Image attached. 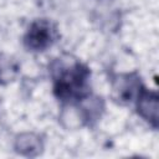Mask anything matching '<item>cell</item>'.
<instances>
[{
    "label": "cell",
    "instance_id": "cell-1",
    "mask_svg": "<svg viewBox=\"0 0 159 159\" xmlns=\"http://www.w3.org/2000/svg\"><path fill=\"white\" fill-rule=\"evenodd\" d=\"M52 82V93L61 104L78 101L89 93L91 68L78 57L63 53L53 58L48 65Z\"/></svg>",
    "mask_w": 159,
    "mask_h": 159
},
{
    "label": "cell",
    "instance_id": "cell-2",
    "mask_svg": "<svg viewBox=\"0 0 159 159\" xmlns=\"http://www.w3.org/2000/svg\"><path fill=\"white\" fill-rule=\"evenodd\" d=\"M106 112V101L93 92L88 96L70 103L61 104L58 120L67 130L94 127Z\"/></svg>",
    "mask_w": 159,
    "mask_h": 159
},
{
    "label": "cell",
    "instance_id": "cell-3",
    "mask_svg": "<svg viewBox=\"0 0 159 159\" xmlns=\"http://www.w3.org/2000/svg\"><path fill=\"white\" fill-rule=\"evenodd\" d=\"M60 37L58 26L51 19L40 17L35 19L26 29L22 36V46L29 52L40 53L55 46Z\"/></svg>",
    "mask_w": 159,
    "mask_h": 159
},
{
    "label": "cell",
    "instance_id": "cell-4",
    "mask_svg": "<svg viewBox=\"0 0 159 159\" xmlns=\"http://www.w3.org/2000/svg\"><path fill=\"white\" fill-rule=\"evenodd\" d=\"M111 98L119 106L134 104L144 83L138 71L113 73L109 77Z\"/></svg>",
    "mask_w": 159,
    "mask_h": 159
},
{
    "label": "cell",
    "instance_id": "cell-5",
    "mask_svg": "<svg viewBox=\"0 0 159 159\" xmlns=\"http://www.w3.org/2000/svg\"><path fill=\"white\" fill-rule=\"evenodd\" d=\"M133 106L135 113L144 122H147L153 129H158L159 96L157 91L148 89L145 86H143Z\"/></svg>",
    "mask_w": 159,
    "mask_h": 159
},
{
    "label": "cell",
    "instance_id": "cell-6",
    "mask_svg": "<svg viewBox=\"0 0 159 159\" xmlns=\"http://www.w3.org/2000/svg\"><path fill=\"white\" fill-rule=\"evenodd\" d=\"M12 148L14 152L21 157L36 158L45 150V138L40 133L22 132L15 135Z\"/></svg>",
    "mask_w": 159,
    "mask_h": 159
},
{
    "label": "cell",
    "instance_id": "cell-7",
    "mask_svg": "<svg viewBox=\"0 0 159 159\" xmlns=\"http://www.w3.org/2000/svg\"><path fill=\"white\" fill-rule=\"evenodd\" d=\"M21 71L19 60L6 52H0V86H7L17 80Z\"/></svg>",
    "mask_w": 159,
    "mask_h": 159
}]
</instances>
